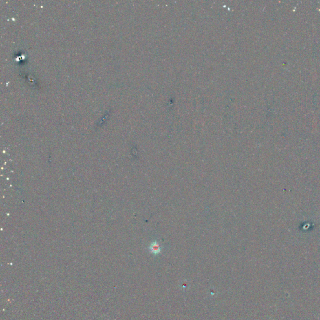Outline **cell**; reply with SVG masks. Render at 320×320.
I'll return each mask as SVG.
<instances>
[{
    "label": "cell",
    "mask_w": 320,
    "mask_h": 320,
    "mask_svg": "<svg viewBox=\"0 0 320 320\" xmlns=\"http://www.w3.org/2000/svg\"><path fill=\"white\" fill-rule=\"evenodd\" d=\"M149 249H150V250H151V251L153 253V254H156V255L158 254L161 250V247L160 246L159 244L158 243L156 242H153L151 244V245H150V246H149Z\"/></svg>",
    "instance_id": "obj_1"
}]
</instances>
